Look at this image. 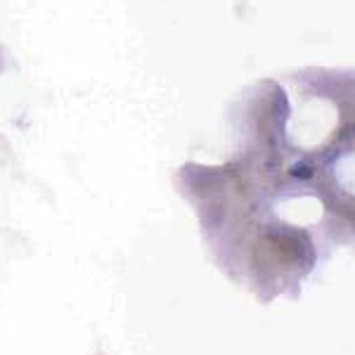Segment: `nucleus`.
I'll return each mask as SVG.
<instances>
[{
  "instance_id": "nucleus-1",
  "label": "nucleus",
  "mask_w": 355,
  "mask_h": 355,
  "mask_svg": "<svg viewBox=\"0 0 355 355\" xmlns=\"http://www.w3.org/2000/svg\"><path fill=\"white\" fill-rule=\"evenodd\" d=\"M289 175L299 178V180H311V178L315 175V164L308 162V159H301V162H296L289 168Z\"/></svg>"
}]
</instances>
